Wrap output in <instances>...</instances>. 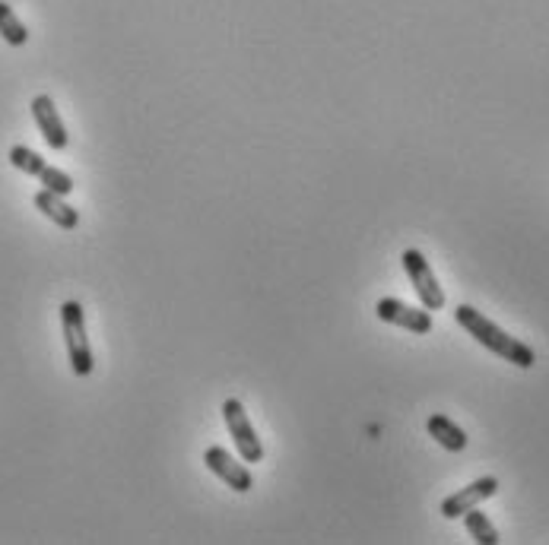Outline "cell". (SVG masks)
<instances>
[{
	"instance_id": "6da1fadb",
	"label": "cell",
	"mask_w": 549,
	"mask_h": 545,
	"mask_svg": "<svg viewBox=\"0 0 549 545\" xmlns=\"http://www.w3.org/2000/svg\"><path fill=\"white\" fill-rule=\"evenodd\" d=\"M454 321L461 324L483 349H489L492 355H499V359L511 362L515 368H524L527 371V368L537 365L534 349H530L527 343H521V340H515V336H508L502 327L492 324L489 317H483V311L470 308V305H457L454 308Z\"/></svg>"
},
{
	"instance_id": "7a4b0ae2",
	"label": "cell",
	"mask_w": 549,
	"mask_h": 545,
	"mask_svg": "<svg viewBox=\"0 0 549 545\" xmlns=\"http://www.w3.org/2000/svg\"><path fill=\"white\" fill-rule=\"evenodd\" d=\"M61 327H64V343H67V359L77 378H89L93 374V349H89L86 336V311L80 302H64L61 305Z\"/></svg>"
},
{
	"instance_id": "3957f363",
	"label": "cell",
	"mask_w": 549,
	"mask_h": 545,
	"mask_svg": "<svg viewBox=\"0 0 549 545\" xmlns=\"http://www.w3.org/2000/svg\"><path fill=\"white\" fill-rule=\"evenodd\" d=\"M400 263H404V270H407V276H410V283H413V289L419 295V302H423V308L426 311H442L445 308V289L438 286V279H435V273L429 267V260L423 257V251H416V248L404 251V254H400Z\"/></svg>"
},
{
	"instance_id": "277c9868",
	"label": "cell",
	"mask_w": 549,
	"mask_h": 545,
	"mask_svg": "<svg viewBox=\"0 0 549 545\" xmlns=\"http://www.w3.org/2000/svg\"><path fill=\"white\" fill-rule=\"evenodd\" d=\"M223 422L229 428L235 447H239V457L245 463H261L264 460V444H261L258 431H254L248 412H245V406L239 400H226L223 403Z\"/></svg>"
},
{
	"instance_id": "5b68a950",
	"label": "cell",
	"mask_w": 549,
	"mask_h": 545,
	"mask_svg": "<svg viewBox=\"0 0 549 545\" xmlns=\"http://www.w3.org/2000/svg\"><path fill=\"white\" fill-rule=\"evenodd\" d=\"M204 463L207 469L216 476V479H223L232 492H251L254 488V476H251V469L245 466V460H235L229 450L223 447H207V454H204Z\"/></svg>"
},
{
	"instance_id": "8992f818",
	"label": "cell",
	"mask_w": 549,
	"mask_h": 545,
	"mask_svg": "<svg viewBox=\"0 0 549 545\" xmlns=\"http://www.w3.org/2000/svg\"><path fill=\"white\" fill-rule=\"evenodd\" d=\"M375 314L381 317L384 324L404 327V330L419 333V336H426L432 330V311L413 308L407 302H400V298H381V302L375 305Z\"/></svg>"
},
{
	"instance_id": "52a82bcc",
	"label": "cell",
	"mask_w": 549,
	"mask_h": 545,
	"mask_svg": "<svg viewBox=\"0 0 549 545\" xmlns=\"http://www.w3.org/2000/svg\"><path fill=\"white\" fill-rule=\"evenodd\" d=\"M499 492V479L496 476H483L477 482H470L467 488H461V492H454L442 501V517L448 520H457V517H464L470 507H480L486 498H492Z\"/></svg>"
},
{
	"instance_id": "ba28073f",
	"label": "cell",
	"mask_w": 549,
	"mask_h": 545,
	"mask_svg": "<svg viewBox=\"0 0 549 545\" xmlns=\"http://www.w3.org/2000/svg\"><path fill=\"white\" fill-rule=\"evenodd\" d=\"M29 108H32V118H35V124H39L45 143L54 149V153L67 149L70 137H67V127L58 115V105H54V99L51 96H35Z\"/></svg>"
},
{
	"instance_id": "9c48e42d",
	"label": "cell",
	"mask_w": 549,
	"mask_h": 545,
	"mask_svg": "<svg viewBox=\"0 0 549 545\" xmlns=\"http://www.w3.org/2000/svg\"><path fill=\"white\" fill-rule=\"evenodd\" d=\"M35 210H39L42 216H48L58 229H67V232H73L80 225V213L73 210L70 203H64V197L61 194H51V191H42L35 194Z\"/></svg>"
},
{
	"instance_id": "30bf717a",
	"label": "cell",
	"mask_w": 549,
	"mask_h": 545,
	"mask_svg": "<svg viewBox=\"0 0 549 545\" xmlns=\"http://www.w3.org/2000/svg\"><path fill=\"white\" fill-rule=\"evenodd\" d=\"M429 435L442 444L445 450H451V454H461V450H467V431L461 425H454L448 416H442V412H435V416H429L426 422Z\"/></svg>"
},
{
	"instance_id": "8fae6325",
	"label": "cell",
	"mask_w": 549,
	"mask_h": 545,
	"mask_svg": "<svg viewBox=\"0 0 549 545\" xmlns=\"http://www.w3.org/2000/svg\"><path fill=\"white\" fill-rule=\"evenodd\" d=\"M0 39L13 48H23L29 42V29L23 26L20 16L13 13V7L4 4V0H0Z\"/></svg>"
},
{
	"instance_id": "7c38bea8",
	"label": "cell",
	"mask_w": 549,
	"mask_h": 545,
	"mask_svg": "<svg viewBox=\"0 0 549 545\" xmlns=\"http://www.w3.org/2000/svg\"><path fill=\"white\" fill-rule=\"evenodd\" d=\"M464 526H467V533L473 536V542H480V545H499V530L492 526V520L480 511V507H470V511L464 514Z\"/></svg>"
},
{
	"instance_id": "4fadbf2b",
	"label": "cell",
	"mask_w": 549,
	"mask_h": 545,
	"mask_svg": "<svg viewBox=\"0 0 549 545\" xmlns=\"http://www.w3.org/2000/svg\"><path fill=\"white\" fill-rule=\"evenodd\" d=\"M10 165H13V168H20L23 175L39 178V175H42V168H45V159H42L39 153H32L29 146H13V149H10Z\"/></svg>"
},
{
	"instance_id": "5bb4252c",
	"label": "cell",
	"mask_w": 549,
	"mask_h": 545,
	"mask_svg": "<svg viewBox=\"0 0 549 545\" xmlns=\"http://www.w3.org/2000/svg\"><path fill=\"white\" fill-rule=\"evenodd\" d=\"M39 181H42L45 191L61 194V197H67V194L73 191V178H70L67 172H61V168H51V165H45V168H42Z\"/></svg>"
}]
</instances>
